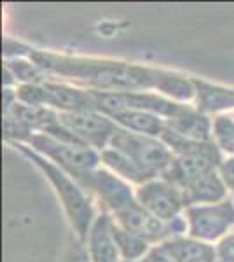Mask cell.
<instances>
[{
  "label": "cell",
  "instance_id": "1",
  "mask_svg": "<svg viewBox=\"0 0 234 262\" xmlns=\"http://www.w3.org/2000/svg\"><path fill=\"white\" fill-rule=\"evenodd\" d=\"M30 60L37 63L46 74L63 75L72 81L88 84L89 91L135 93L154 90L157 74L156 69L130 63L54 56L40 51H30Z\"/></svg>",
  "mask_w": 234,
  "mask_h": 262
},
{
  "label": "cell",
  "instance_id": "2",
  "mask_svg": "<svg viewBox=\"0 0 234 262\" xmlns=\"http://www.w3.org/2000/svg\"><path fill=\"white\" fill-rule=\"evenodd\" d=\"M16 147L46 173V177L53 184L54 191L58 192L59 200L63 203V208H65L67 215H69V221L72 224V227H74L75 234H77L79 242L86 243L88 234L91 231V226L96 217H95L91 200L84 192V187L75 179H70L69 173L61 170L58 164L46 159L39 152L28 149L27 145H23L19 142L16 143Z\"/></svg>",
  "mask_w": 234,
  "mask_h": 262
},
{
  "label": "cell",
  "instance_id": "3",
  "mask_svg": "<svg viewBox=\"0 0 234 262\" xmlns=\"http://www.w3.org/2000/svg\"><path fill=\"white\" fill-rule=\"evenodd\" d=\"M109 147L137 164L151 179H156L159 175L163 177L175 158L161 138L131 133V131L121 128L116 131Z\"/></svg>",
  "mask_w": 234,
  "mask_h": 262
},
{
  "label": "cell",
  "instance_id": "4",
  "mask_svg": "<svg viewBox=\"0 0 234 262\" xmlns=\"http://www.w3.org/2000/svg\"><path fill=\"white\" fill-rule=\"evenodd\" d=\"M16 98L23 105L48 108L54 107L59 108V112L98 111L93 91L49 81L42 84H23L16 91Z\"/></svg>",
  "mask_w": 234,
  "mask_h": 262
},
{
  "label": "cell",
  "instance_id": "5",
  "mask_svg": "<svg viewBox=\"0 0 234 262\" xmlns=\"http://www.w3.org/2000/svg\"><path fill=\"white\" fill-rule=\"evenodd\" d=\"M28 143L46 159L56 161L61 170H65L77 182L98 170V164L101 161V156L91 147L58 140L46 133H33L28 138Z\"/></svg>",
  "mask_w": 234,
  "mask_h": 262
},
{
  "label": "cell",
  "instance_id": "6",
  "mask_svg": "<svg viewBox=\"0 0 234 262\" xmlns=\"http://www.w3.org/2000/svg\"><path fill=\"white\" fill-rule=\"evenodd\" d=\"M185 215L190 238L205 243L215 242L227 236V231L234 226V203L224 200L214 205L187 206Z\"/></svg>",
  "mask_w": 234,
  "mask_h": 262
},
{
  "label": "cell",
  "instance_id": "7",
  "mask_svg": "<svg viewBox=\"0 0 234 262\" xmlns=\"http://www.w3.org/2000/svg\"><path fill=\"white\" fill-rule=\"evenodd\" d=\"M58 122L75 138L91 149H107L119 126L100 111L59 112Z\"/></svg>",
  "mask_w": 234,
  "mask_h": 262
},
{
  "label": "cell",
  "instance_id": "8",
  "mask_svg": "<svg viewBox=\"0 0 234 262\" xmlns=\"http://www.w3.org/2000/svg\"><path fill=\"white\" fill-rule=\"evenodd\" d=\"M135 198L142 208H145L148 213L159 219L161 222L177 221L187 206L182 189L164 179H154L140 185L135 192Z\"/></svg>",
  "mask_w": 234,
  "mask_h": 262
},
{
  "label": "cell",
  "instance_id": "9",
  "mask_svg": "<svg viewBox=\"0 0 234 262\" xmlns=\"http://www.w3.org/2000/svg\"><path fill=\"white\" fill-rule=\"evenodd\" d=\"M84 189L95 192L98 200L103 203L105 208H109L114 215L126 210L127 206H131L137 198L131 192L130 185L124 180H121V177L114 175L109 170H95L89 175L84 177L79 182Z\"/></svg>",
  "mask_w": 234,
  "mask_h": 262
},
{
  "label": "cell",
  "instance_id": "10",
  "mask_svg": "<svg viewBox=\"0 0 234 262\" xmlns=\"http://www.w3.org/2000/svg\"><path fill=\"white\" fill-rule=\"evenodd\" d=\"M222 164L220 158V150L217 149L214 142H210L205 149L193 152V154L185 156H175L173 163L164 171L163 179L175 184L177 187H184L190 180L198 179V177L205 175L208 171H214Z\"/></svg>",
  "mask_w": 234,
  "mask_h": 262
},
{
  "label": "cell",
  "instance_id": "11",
  "mask_svg": "<svg viewBox=\"0 0 234 262\" xmlns=\"http://www.w3.org/2000/svg\"><path fill=\"white\" fill-rule=\"evenodd\" d=\"M86 243L91 262H122L114 239L112 219L107 213H101L95 219Z\"/></svg>",
  "mask_w": 234,
  "mask_h": 262
},
{
  "label": "cell",
  "instance_id": "12",
  "mask_svg": "<svg viewBox=\"0 0 234 262\" xmlns=\"http://www.w3.org/2000/svg\"><path fill=\"white\" fill-rule=\"evenodd\" d=\"M166 128L173 133L180 135L187 140L194 142H210L214 122L208 119L206 114L199 112L198 108H190L182 105V108L175 116L166 119Z\"/></svg>",
  "mask_w": 234,
  "mask_h": 262
},
{
  "label": "cell",
  "instance_id": "13",
  "mask_svg": "<svg viewBox=\"0 0 234 262\" xmlns=\"http://www.w3.org/2000/svg\"><path fill=\"white\" fill-rule=\"evenodd\" d=\"M182 192H184V200L187 206L214 205V203H220L225 200L227 187H225L220 173L214 170L190 180L189 184H185L182 187Z\"/></svg>",
  "mask_w": 234,
  "mask_h": 262
},
{
  "label": "cell",
  "instance_id": "14",
  "mask_svg": "<svg viewBox=\"0 0 234 262\" xmlns=\"http://www.w3.org/2000/svg\"><path fill=\"white\" fill-rule=\"evenodd\" d=\"M157 248L173 262H215V248L194 238L175 236L163 242Z\"/></svg>",
  "mask_w": 234,
  "mask_h": 262
},
{
  "label": "cell",
  "instance_id": "15",
  "mask_svg": "<svg viewBox=\"0 0 234 262\" xmlns=\"http://www.w3.org/2000/svg\"><path fill=\"white\" fill-rule=\"evenodd\" d=\"M109 117L112 119L121 129L131 131V133L145 135V137H154L161 138L163 131L166 128V121L163 117L156 116L152 112L145 111H133V108H124L114 114H109Z\"/></svg>",
  "mask_w": 234,
  "mask_h": 262
},
{
  "label": "cell",
  "instance_id": "16",
  "mask_svg": "<svg viewBox=\"0 0 234 262\" xmlns=\"http://www.w3.org/2000/svg\"><path fill=\"white\" fill-rule=\"evenodd\" d=\"M196 86V103L198 111L203 114L210 112H224L229 108H234V90L208 84L205 81L194 79Z\"/></svg>",
  "mask_w": 234,
  "mask_h": 262
},
{
  "label": "cell",
  "instance_id": "17",
  "mask_svg": "<svg viewBox=\"0 0 234 262\" xmlns=\"http://www.w3.org/2000/svg\"><path fill=\"white\" fill-rule=\"evenodd\" d=\"M154 90L169 96V100L173 98L177 101H190L196 98L194 79H187L184 75L166 70H157Z\"/></svg>",
  "mask_w": 234,
  "mask_h": 262
},
{
  "label": "cell",
  "instance_id": "18",
  "mask_svg": "<svg viewBox=\"0 0 234 262\" xmlns=\"http://www.w3.org/2000/svg\"><path fill=\"white\" fill-rule=\"evenodd\" d=\"M100 156H101V161L107 164V166L114 173H116L117 177H122V179H126V180H130V182H135V184H140V185H143V184H147V182L154 180V179H151V177H148L145 171L140 170L137 164L131 163L130 159L124 158L122 154H119L117 150L110 149V147H107V149L101 150Z\"/></svg>",
  "mask_w": 234,
  "mask_h": 262
},
{
  "label": "cell",
  "instance_id": "19",
  "mask_svg": "<svg viewBox=\"0 0 234 262\" xmlns=\"http://www.w3.org/2000/svg\"><path fill=\"white\" fill-rule=\"evenodd\" d=\"M112 232H114L116 245L119 248V253H121L124 262L142 260L148 253V243L137 238V236L131 234V232L124 231L121 226H117V224L114 222V219H112Z\"/></svg>",
  "mask_w": 234,
  "mask_h": 262
},
{
  "label": "cell",
  "instance_id": "20",
  "mask_svg": "<svg viewBox=\"0 0 234 262\" xmlns=\"http://www.w3.org/2000/svg\"><path fill=\"white\" fill-rule=\"evenodd\" d=\"M211 128V138L217 149L231 154L234 158V117L229 116H217Z\"/></svg>",
  "mask_w": 234,
  "mask_h": 262
},
{
  "label": "cell",
  "instance_id": "21",
  "mask_svg": "<svg viewBox=\"0 0 234 262\" xmlns=\"http://www.w3.org/2000/svg\"><path fill=\"white\" fill-rule=\"evenodd\" d=\"M215 262H234V232L224 236L215 247Z\"/></svg>",
  "mask_w": 234,
  "mask_h": 262
},
{
  "label": "cell",
  "instance_id": "22",
  "mask_svg": "<svg viewBox=\"0 0 234 262\" xmlns=\"http://www.w3.org/2000/svg\"><path fill=\"white\" fill-rule=\"evenodd\" d=\"M82 242H75L74 245H70L69 250L65 252L61 262H91L89 252L84 250Z\"/></svg>",
  "mask_w": 234,
  "mask_h": 262
},
{
  "label": "cell",
  "instance_id": "23",
  "mask_svg": "<svg viewBox=\"0 0 234 262\" xmlns=\"http://www.w3.org/2000/svg\"><path fill=\"white\" fill-rule=\"evenodd\" d=\"M219 173L222 177L225 187L234 192V158H229L222 161V164L219 166Z\"/></svg>",
  "mask_w": 234,
  "mask_h": 262
},
{
  "label": "cell",
  "instance_id": "24",
  "mask_svg": "<svg viewBox=\"0 0 234 262\" xmlns=\"http://www.w3.org/2000/svg\"><path fill=\"white\" fill-rule=\"evenodd\" d=\"M140 262H173V260L169 259V257L166 255V253H163V252L159 250V248L156 247L154 250L148 252L147 255L143 257V259L140 260Z\"/></svg>",
  "mask_w": 234,
  "mask_h": 262
},
{
  "label": "cell",
  "instance_id": "25",
  "mask_svg": "<svg viewBox=\"0 0 234 262\" xmlns=\"http://www.w3.org/2000/svg\"><path fill=\"white\" fill-rule=\"evenodd\" d=\"M122 262H124V260H122Z\"/></svg>",
  "mask_w": 234,
  "mask_h": 262
}]
</instances>
